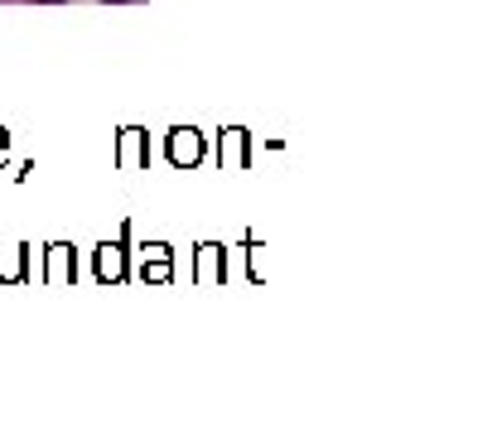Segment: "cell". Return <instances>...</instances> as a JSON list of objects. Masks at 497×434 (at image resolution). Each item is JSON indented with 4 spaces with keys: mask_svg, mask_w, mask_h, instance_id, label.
I'll list each match as a JSON object with an SVG mask.
<instances>
[]
</instances>
